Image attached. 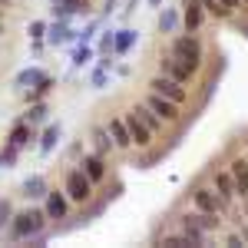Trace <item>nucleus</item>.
<instances>
[{
    "mask_svg": "<svg viewBox=\"0 0 248 248\" xmlns=\"http://www.w3.org/2000/svg\"><path fill=\"white\" fill-rule=\"evenodd\" d=\"M50 225V218H46V212L40 209H23V212H14V218H10V225H7V238L14 242V245H23V242H33L40 232H46Z\"/></svg>",
    "mask_w": 248,
    "mask_h": 248,
    "instance_id": "nucleus-1",
    "label": "nucleus"
},
{
    "mask_svg": "<svg viewBox=\"0 0 248 248\" xmlns=\"http://www.w3.org/2000/svg\"><path fill=\"white\" fill-rule=\"evenodd\" d=\"M175 229H182L186 235H199V238L209 242L212 235L222 229V218L212 215V212H202V209H189L182 215H175Z\"/></svg>",
    "mask_w": 248,
    "mask_h": 248,
    "instance_id": "nucleus-2",
    "label": "nucleus"
},
{
    "mask_svg": "<svg viewBox=\"0 0 248 248\" xmlns=\"http://www.w3.org/2000/svg\"><path fill=\"white\" fill-rule=\"evenodd\" d=\"M169 53L172 57H179L186 66H192L195 73L202 70V63H205V43L199 40V33H179V37H172L169 43Z\"/></svg>",
    "mask_w": 248,
    "mask_h": 248,
    "instance_id": "nucleus-3",
    "label": "nucleus"
},
{
    "mask_svg": "<svg viewBox=\"0 0 248 248\" xmlns=\"http://www.w3.org/2000/svg\"><path fill=\"white\" fill-rule=\"evenodd\" d=\"M63 192L70 195L73 205H86V202L96 195V186L90 182V175L79 169V166H70V169L63 172Z\"/></svg>",
    "mask_w": 248,
    "mask_h": 248,
    "instance_id": "nucleus-4",
    "label": "nucleus"
},
{
    "mask_svg": "<svg viewBox=\"0 0 248 248\" xmlns=\"http://www.w3.org/2000/svg\"><path fill=\"white\" fill-rule=\"evenodd\" d=\"M186 195H189L192 209L212 212V215H225V212L232 209V205H229V202H225V199H222L215 189H212V186H199V182H195V186H189V192H186Z\"/></svg>",
    "mask_w": 248,
    "mask_h": 248,
    "instance_id": "nucleus-5",
    "label": "nucleus"
},
{
    "mask_svg": "<svg viewBox=\"0 0 248 248\" xmlns=\"http://www.w3.org/2000/svg\"><path fill=\"white\" fill-rule=\"evenodd\" d=\"M146 86H149L153 93H159V96H169L172 103H179V106H186V103H189V86H186V83H179V79H172L169 73H162V70H159Z\"/></svg>",
    "mask_w": 248,
    "mask_h": 248,
    "instance_id": "nucleus-6",
    "label": "nucleus"
},
{
    "mask_svg": "<svg viewBox=\"0 0 248 248\" xmlns=\"http://www.w3.org/2000/svg\"><path fill=\"white\" fill-rule=\"evenodd\" d=\"M70 209H73V202H70V195L63 189H46V195H43V212H46L50 222L70 218Z\"/></svg>",
    "mask_w": 248,
    "mask_h": 248,
    "instance_id": "nucleus-7",
    "label": "nucleus"
},
{
    "mask_svg": "<svg viewBox=\"0 0 248 248\" xmlns=\"http://www.w3.org/2000/svg\"><path fill=\"white\" fill-rule=\"evenodd\" d=\"M77 166L86 172V175H90V182H93L96 189H99V186H106V179H109V166H106V155H99V153H93V149H90V153L79 155Z\"/></svg>",
    "mask_w": 248,
    "mask_h": 248,
    "instance_id": "nucleus-8",
    "label": "nucleus"
},
{
    "mask_svg": "<svg viewBox=\"0 0 248 248\" xmlns=\"http://www.w3.org/2000/svg\"><path fill=\"white\" fill-rule=\"evenodd\" d=\"M205 3L202 0H182V30L186 33H202V27H205Z\"/></svg>",
    "mask_w": 248,
    "mask_h": 248,
    "instance_id": "nucleus-9",
    "label": "nucleus"
},
{
    "mask_svg": "<svg viewBox=\"0 0 248 248\" xmlns=\"http://www.w3.org/2000/svg\"><path fill=\"white\" fill-rule=\"evenodd\" d=\"M159 70H162V73H169L172 79H179V83H186V86L195 79V70H192V66H186L179 57H172L169 50H166V53H162V60H159Z\"/></svg>",
    "mask_w": 248,
    "mask_h": 248,
    "instance_id": "nucleus-10",
    "label": "nucleus"
},
{
    "mask_svg": "<svg viewBox=\"0 0 248 248\" xmlns=\"http://www.w3.org/2000/svg\"><path fill=\"white\" fill-rule=\"evenodd\" d=\"M142 103H146L149 109H155V113L162 116L166 123H179V109H182V106H179V103H172L169 96H159V93H153V90H149Z\"/></svg>",
    "mask_w": 248,
    "mask_h": 248,
    "instance_id": "nucleus-11",
    "label": "nucleus"
},
{
    "mask_svg": "<svg viewBox=\"0 0 248 248\" xmlns=\"http://www.w3.org/2000/svg\"><path fill=\"white\" fill-rule=\"evenodd\" d=\"M79 33L70 27V20H63L57 17L50 27H46V43H53V46H63V43H77Z\"/></svg>",
    "mask_w": 248,
    "mask_h": 248,
    "instance_id": "nucleus-12",
    "label": "nucleus"
},
{
    "mask_svg": "<svg viewBox=\"0 0 248 248\" xmlns=\"http://www.w3.org/2000/svg\"><path fill=\"white\" fill-rule=\"evenodd\" d=\"M37 136H40L37 126H30L27 119H17V123H14V129L7 133V142H10L14 149H20V153H23V149H27V146H30Z\"/></svg>",
    "mask_w": 248,
    "mask_h": 248,
    "instance_id": "nucleus-13",
    "label": "nucleus"
},
{
    "mask_svg": "<svg viewBox=\"0 0 248 248\" xmlns=\"http://www.w3.org/2000/svg\"><path fill=\"white\" fill-rule=\"evenodd\" d=\"M212 189L218 192L225 202H235L238 199V192H235V179H232V172H229V166H222V169H212Z\"/></svg>",
    "mask_w": 248,
    "mask_h": 248,
    "instance_id": "nucleus-14",
    "label": "nucleus"
},
{
    "mask_svg": "<svg viewBox=\"0 0 248 248\" xmlns=\"http://www.w3.org/2000/svg\"><path fill=\"white\" fill-rule=\"evenodd\" d=\"M126 123H129V133H133V142H136V146H139V149H149L155 133L146 126V123H142V119H139V113H136V109H129V113H126Z\"/></svg>",
    "mask_w": 248,
    "mask_h": 248,
    "instance_id": "nucleus-15",
    "label": "nucleus"
},
{
    "mask_svg": "<svg viewBox=\"0 0 248 248\" xmlns=\"http://www.w3.org/2000/svg\"><path fill=\"white\" fill-rule=\"evenodd\" d=\"M106 129H109V136H113L116 149H133V133H129V123H126V116H113L109 123H106Z\"/></svg>",
    "mask_w": 248,
    "mask_h": 248,
    "instance_id": "nucleus-16",
    "label": "nucleus"
},
{
    "mask_svg": "<svg viewBox=\"0 0 248 248\" xmlns=\"http://www.w3.org/2000/svg\"><path fill=\"white\" fill-rule=\"evenodd\" d=\"M229 172L232 179H235V192H238V199H248V155H235L229 162Z\"/></svg>",
    "mask_w": 248,
    "mask_h": 248,
    "instance_id": "nucleus-17",
    "label": "nucleus"
},
{
    "mask_svg": "<svg viewBox=\"0 0 248 248\" xmlns=\"http://www.w3.org/2000/svg\"><path fill=\"white\" fill-rule=\"evenodd\" d=\"M155 30L159 33H175V30H182V7H162L159 10V20H155Z\"/></svg>",
    "mask_w": 248,
    "mask_h": 248,
    "instance_id": "nucleus-18",
    "label": "nucleus"
},
{
    "mask_svg": "<svg viewBox=\"0 0 248 248\" xmlns=\"http://www.w3.org/2000/svg\"><path fill=\"white\" fill-rule=\"evenodd\" d=\"M136 43H139V30H136V27H123V30H116L113 57H129Z\"/></svg>",
    "mask_w": 248,
    "mask_h": 248,
    "instance_id": "nucleus-19",
    "label": "nucleus"
},
{
    "mask_svg": "<svg viewBox=\"0 0 248 248\" xmlns=\"http://www.w3.org/2000/svg\"><path fill=\"white\" fill-rule=\"evenodd\" d=\"M60 136H63V126L60 123H43V129H40V155H50L53 149L60 146Z\"/></svg>",
    "mask_w": 248,
    "mask_h": 248,
    "instance_id": "nucleus-20",
    "label": "nucleus"
},
{
    "mask_svg": "<svg viewBox=\"0 0 248 248\" xmlns=\"http://www.w3.org/2000/svg\"><path fill=\"white\" fill-rule=\"evenodd\" d=\"M90 149L99 153V155H109L116 149V142H113V136H109L106 126H93V129H90Z\"/></svg>",
    "mask_w": 248,
    "mask_h": 248,
    "instance_id": "nucleus-21",
    "label": "nucleus"
},
{
    "mask_svg": "<svg viewBox=\"0 0 248 248\" xmlns=\"http://www.w3.org/2000/svg\"><path fill=\"white\" fill-rule=\"evenodd\" d=\"M46 77H50V73H46L43 66H27V70H20L17 77H14V86H17L20 93H23V90H30V86H37V83H43Z\"/></svg>",
    "mask_w": 248,
    "mask_h": 248,
    "instance_id": "nucleus-22",
    "label": "nucleus"
},
{
    "mask_svg": "<svg viewBox=\"0 0 248 248\" xmlns=\"http://www.w3.org/2000/svg\"><path fill=\"white\" fill-rule=\"evenodd\" d=\"M86 0H53V14L63 20H70V17H79V14H86Z\"/></svg>",
    "mask_w": 248,
    "mask_h": 248,
    "instance_id": "nucleus-23",
    "label": "nucleus"
},
{
    "mask_svg": "<svg viewBox=\"0 0 248 248\" xmlns=\"http://www.w3.org/2000/svg\"><path fill=\"white\" fill-rule=\"evenodd\" d=\"M46 189H50V186H46V179H43V175H30V179H23L20 195H23V199H43Z\"/></svg>",
    "mask_w": 248,
    "mask_h": 248,
    "instance_id": "nucleus-24",
    "label": "nucleus"
},
{
    "mask_svg": "<svg viewBox=\"0 0 248 248\" xmlns=\"http://www.w3.org/2000/svg\"><path fill=\"white\" fill-rule=\"evenodd\" d=\"M133 109L139 113V119H142V123H146V126H149L153 133H162V126H166V119H162V116L155 113V109H149L146 103H136Z\"/></svg>",
    "mask_w": 248,
    "mask_h": 248,
    "instance_id": "nucleus-25",
    "label": "nucleus"
},
{
    "mask_svg": "<svg viewBox=\"0 0 248 248\" xmlns=\"http://www.w3.org/2000/svg\"><path fill=\"white\" fill-rule=\"evenodd\" d=\"M23 119H27L30 126H43V123H50V106H46L43 99H37V103H30V109L23 113Z\"/></svg>",
    "mask_w": 248,
    "mask_h": 248,
    "instance_id": "nucleus-26",
    "label": "nucleus"
},
{
    "mask_svg": "<svg viewBox=\"0 0 248 248\" xmlns=\"http://www.w3.org/2000/svg\"><path fill=\"white\" fill-rule=\"evenodd\" d=\"M205 3V14L209 17H215V20H235V10H229L222 0H202Z\"/></svg>",
    "mask_w": 248,
    "mask_h": 248,
    "instance_id": "nucleus-27",
    "label": "nucleus"
},
{
    "mask_svg": "<svg viewBox=\"0 0 248 248\" xmlns=\"http://www.w3.org/2000/svg\"><path fill=\"white\" fill-rule=\"evenodd\" d=\"M90 86H93V90H106V86H109V66L96 63L93 70H90Z\"/></svg>",
    "mask_w": 248,
    "mask_h": 248,
    "instance_id": "nucleus-28",
    "label": "nucleus"
},
{
    "mask_svg": "<svg viewBox=\"0 0 248 248\" xmlns=\"http://www.w3.org/2000/svg\"><path fill=\"white\" fill-rule=\"evenodd\" d=\"M53 90V77H46L43 83H37V86H30V90H23V99L27 103H37V99H43V96Z\"/></svg>",
    "mask_w": 248,
    "mask_h": 248,
    "instance_id": "nucleus-29",
    "label": "nucleus"
},
{
    "mask_svg": "<svg viewBox=\"0 0 248 248\" xmlns=\"http://www.w3.org/2000/svg\"><path fill=\"white\" fill-rule=\"evenodd\" d=\"M90 60H93V46L79 40L77 50H73V60H70V63H73V66H90Z\"/></svg>",
    "mask_w": 248,
    "mask_h": 248,
    "instance_id": "nucleus-30",
    "label": "nucleus"
},
{
    "mask_svg": "<svg viewBox=\"0 0 248 248\" xmlns=\"http://www.w3.org/2000/svg\"><path fill=\"white\" fill-rule=\"evenodd\" d=\"M20 159V149H14L10 142H3V149H0V169H14Z\"/></svg>",
    "mask_w": 248,
    "mask_h": 248,
    "instance_id": "nucleus-31",
    "label": "nucleus"
},
{
    "mask_svg": "<svg viewBox=\"0 0 248 248\" xmlns=\"http://www.w3.org/2000/svg\"><path fill=\"white\" fill-rule=\"evenodd\" d=\"M113 43H116V30H103V37H99V53L103 57H113Z\"/></svg>",
    "mask_w": 248,
    "mask_h": 248,
    "instance_id": "nucleus-32",
    "label": "nucleus"
},
{
    "mask_svg": "<svg viewBox=\"0 0 248 248\" xmlns=\"http://www.w3.org/2000/svg\"><path fill=\"white\" fill-rule=\"evenodd\" d=\"M27 33H30V40H33V46H40V43L46 40V23H43V20H33Z\"/></svg>",
    "mask_w": 248,
    "mask_h": 248,
    "instance_id": "nucleus-33",
    "label": "nucleus"
},
{
    "mask_svg": "<svg viewBox=\"0 0 248 248\" xmlns=\"http://www.w3.org/2000/svg\"><path fill=\"white\" fill-rule=\"evenodd\" d=\"M10 218H14V202L10 199H0V232L10 225Z\"/></svg>",
    "mask_w": 248,
    "mask_h": 248,
    "instance_id": "nucleus-34",
    "label": "nucleus"
},
{
    "mask_svg": "<svg viewBox=\"0 0 248 248\" xmlns=\"http://www.w3.org/2000/svg\"><path fill=\"white\" fill-rule=\"evenodd\" d=\"M83 153H86V142H83V139H73V142L66 146V159H70V162H79Z\"/></svg>",
    "mask_w": 248,
    "mask_h": 248,
    "instance_id": "nucleus-35",
    "label": "nucleus"
},
{
    "mask_svg": "<svg viewBox=\"0 0 248 248\" xmlns=\"http://www.w3.org/2000/svg\"><path fill=\"white\" fill-rule=\"evenodd\" d=\"M99 23H103L99 17H96V20H90V23H86V27L79 30V40H83V43H90V40L96 37V30H99Z\"/></svg>",
    "mask_w": 248,
    "mask_h": 248,
    "instance_id": "nucleus-36",
    "label": "nucleus"
},
{
    "mask_svg": "<svg viewBox=\"0 0 248 248\" xmlns=\"http://www.w3.org/2000/svg\"><path fill=\"white\" fill-rule=\"evenodd\" d=\"M146 3H149V7H162V0H146Z\"/></svg>",
    "mask_w": 248,
    "mask_h": 248,
    "instance_id": "nucleus-37",
    "label": "nucleus"
},
{
    "mask_svg": "<svg viewBox=\"0 0 248 248\" xmlns=\"http://www.w3.org/2000/svg\"><path fill=\"white\" fill-rule=\"evenodd\" d=\"M0 33H3V17H0Z\"/></svg>",
    "mask_w": 248,
    "mask_h": 248,
    "instance_id": "nucleus-38",
    "label": "nucleus"
},
{
    "mask_svg": "<svg viewBox=\"0 0 248 248\" xmlns=\"http://www.w3.org/2000/svg\"><path fill=\"white\" fill-rule=\"evenodd\" d=\"M245 155H248V139H245Z\"/></svg>",
    "mask_w": 248,
    "mask_h": 248,
    "instance_id": "nucleus-39",
    "label": "nucleus"
},
{
    "mask_svg": "<svg viewBox=\"0 0 248 248\" xmlns=\"http://www.w3.org/2000/svg\"><path fill=\"white\" fill-rule=\"evenodd\" d=\"M245 209H248V199H245Z\"/></svg>",
    "mask_w": 248,
    "mask_h": 248,
    "instance_id": "nucleus-40",
    "label": "nucleus"
},
{
    "mask_svg": "<svg viewBox=\"0 0 248 248\" xmlns=\"http://www.w3.org/2000/svg\"><path fill=\"white\" fill-rule=\"evenodd\" d=\"M0 17H3V10H0Z\"/></svg>",
    "mask_w": 248,
    "mask_h": 248,
    "instance_id": "nucleus-41",
    "label": "nucleus"
},
{
    "mask_svg": "<svg viewBox=\"0 0 248 248\" xmlns=\"http://www.w3.org/2000/svg\"><path fill=\"white\" fill-rule=\"evenodd\" d=\"M0 3H7V0H0Z\"/></svg>",
    "mask_w": 248,
    "mask_h": 248,
    "instance_id": "nucleus-42",
    "label": "nucleus"
}]
</instances>
